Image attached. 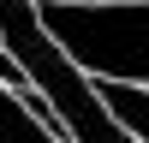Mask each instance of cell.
I'll use <instances>...</instances> for the list:
<instances>
[{"label":"cell","instance_id":"cell-3","mask_svg":"<svg viewBox=\"0 0 149 143\" xmlns=\"http://www.w3.org/2000/svg\"><path fill=\"white\" fill-rule=\"evenodd\" d=\"M0 83H6V90H24V83H30V78L18 72V60L6 54V42H0Z\"/></svg>","mask_w":149,"mask_h":143},{"label":"cell","instance_id":"cell-4","mask_svg":"<svg viewBox=\"0 0 149 143\" xmlns=\"http://www.w3.org/2000/svg\"><path fill=\"white\" fill-rule=\"evenodd\" d=\"M66 6H125V0H66Z\"/></svg>","mask_w":149,"mask_h":143},{"label":"cell","instance_id":"cell-2","mask_svg":"<svg viewBox=\"0 0 149 143\" xmlns=\"http://www.w3.org/2000/svg\"><path fill=\"white\" fill-rule=\"evenodd\" d=\"M90 83H95V95H102L107 113H113L137 143H149V90L143 83H113V78H90Z\"/></svg>","mask_w":149,"mask_h":143},{"label":"cell","instance_id":"cell-1","mask_svg":"<svg viewBox=\"0 0 149 143\" xmlns=\"http://www.w3.org/2000/svg\"><path fill=\"white\" fill-rule=\"evenodd\" d=\"M36 18L84 78H113V83L149 90V0H125V6L36 0Z\"/></svg>","mask_w":149,"mask_h":143}]
</instances>
